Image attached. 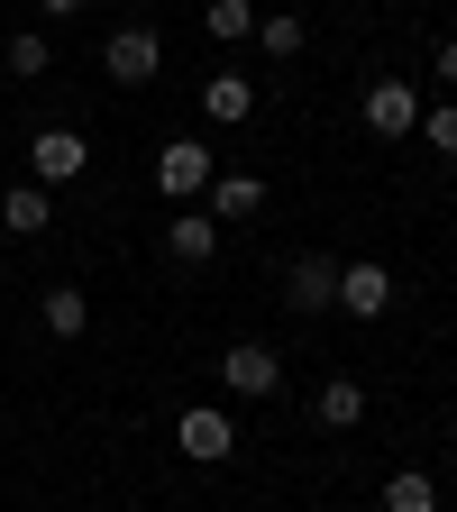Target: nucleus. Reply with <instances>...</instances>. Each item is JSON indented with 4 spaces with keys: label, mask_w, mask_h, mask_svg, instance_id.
<instances>
[{
    "label": "nucleus",
    "mask_w": 457,
    "mask_h": 512,
    "mask_svg": "<svg viewBox=\"0 0 457 512\" xmlns=\"http://www.w3.org/2000/svg\"><path fill=\"white\" fill-rule=\"evenodd\" d=\"M174 448H183L192 467H229V458H238V421H229L220 403H192V412L174 421Z\"/></svg>",
    "instance_id": "nucleus-1"
},
{
    "label": "nucleus",
    "mask_w": 457,
    "mask_h": 512,
    "mask_svg": "<svg viewBox=\"0 0 457 512\" xmlns=\"http://www.w3.org/2000/svg\"><path fill=\"white\" fill-rule=\"evenodd\" d=\"M83 165H92V138H83V128H37V138H28V183H83Z\"/></svg>",
    "instance_id": "nucleus-2"
},
{
    "label": "nucleus",
    "mask_w": 457,
    "mask_h": 512,
    "mask_svg": "<svg viewBox=\"0 0 457 512\" xmlns=\"http://www.w3.org/2000/svg\"><path fill=\"white\" fill-rule=\"evenodd\" d=\"M211 174H220L211 138H165V156H156V192H165V202H192V192H211Z\"/></svg>",
    "instance_id": "nucleus-3"
},
{
    "label": "nucleus",
    "mask_w": 457,
    "mask_h": 512,
    "mask_svg": "<svg viewBox=\"0 0 457 512\" xmlns=\"http://www.w3.org/2000/svg\"><path fill=\"white\" fill-rule=\"evenodd\" d=\"M101 74H110V83H156V74H165V37H156V28H110Z\"/></svg>",
    "instance_id": "nucleus-4"
},
{
    "label": "nucleus",
    "mask_w": 457,
    "mask_h": 512,
    "mask_svg": "<svg viewBox=\"0 0 457 512\" xmlns=\"http://www.w3.org/2000/svg\"><path fill=\"white\" fill-rule=\"evenodd\" d=\"M220 384H229V394H247V403H266L275 384H284V357H275L266 339H238V348H220Z\"/></svg>",
    "instance_id": "nucleus-5"
},
{
    "label": "nucleus",
    "mask_w": 457,
    "mask_h": 512,
    "mask_svg": "<svg viewBox=\"0 0 457 512\" xmlns=\"http://www.w3.org/2000/svg\"><path fill=\"white\" fill-rule=\"evenodd\" d=\"M366 128H375V138H412V128H421V92H412L403 74L366 83Z\"/></svg>",
    "instance_id": "nucleus-6"
},
{
    "label": "nucleus",
    "mask_w": 457,
    "mask_h": 512,
    "mask_svg": "<svg viewBox=\"0 0 457 512\" xmlns=\"http://www.w3.org/2000/svg\"><path fill=\"white\" fill-rule=\"evenodd\" d=\"M339 311H348V320H384V311H394V275H384L375 256L339 266Z\"/></svg>",
    "instance_id": "nucleus-7"
},
{
    "label": "nucleus",
    "mask_w": 457,
    "mask_h": 512,
    "mask_svg": "<svg viewBox=\"0 0 457 512\" xmlns=\"http://www.w3.org/2000/svg\"><path fill=\"white\" fill-rule=\"evenodd\" d=\"M284 302H293V311H339V256H293Z\"/></svg>",
    "instance_id": "nucleus-8"
},
{
    "label": "nucleus",
    "mask_w": 457,
    "mask_h": 512,
    "mask_svg": "<svg viewBox=\"0 0 457 512\" xmlns=\"http://www.w3.org/2000/svg\"><path fill=\"white\" fill-rule=\"evenodd\" d=\"M165 256H174V266H211V256H220V220L211 211H174L165 220Z\"/></svg>",
    "instance_id": "nucleus-9"
},
{
    "label": "nucleus",
    "mask_w": 457,
    "mask_h": 512,
    "mask_svg": "<svg viewBox=\"0 0 457 512\" xmlns=\"http://www.w3.org/2000/svg\"><path fill=\"white\" fill-rule=\"evenodd\" d=\"M0 229H10V238H46V229H55L46 183H10V192H0Z\"/></svg>",
    "instance_id": "nucleus-10"
},
{
    "label": "nucleus",
    "mask_w": 457,
    "mask_h": 512,
    "mask_svg": "<svg viewBox=\"0 0 457 512\" xmlns=\"http://www.w3.org/2000/svg\"><path fill=\"white\" fill-rule=\"evenodd\" d=\"M202 119H211V128L256 119V83H247V74H211V83H202Z\"/></svg>",
    "instance_id": "nucleus-11"
},
{
    "label": "nucleus",
    "mask_w": 457,
    "mask_h": 512,
    "mask_svg": "<svg viewBox=\"0 0 457 512\" xmlns=\"http://www.w3.org/2000/svg\"><path fill=\"white\" fill-rule=\"evenodd\" d=\"M37 320H46L55 339H83V330H92V293H74V284H46V293H37Z\"/></svg>",
    "instance_id": "nucleus-12"
},
{
    "label": "nucleus",
    "mask_w": 457,
    "mask_h": 512,
    "mask_svg": "<svg viewBox=\"0 0 457 512\" xmlns=\"http://www.w3.org/2000/svg\"><path fill=\"white\" fill-rule=\"evenodd\" d=\"M256 211H266L256 174H211V220H256Z\"/></svg>",
    "instance_id": "nucleus-13"
},
{
    "label": "nucleus",
    "mask_w": 457,
    "mask_h": 512,
    "mask_svg": "<svg viewBox=\"0 0 457 512\" xmlns=\"http://www.w3.org/2000/svg\"><path fill=\"white\" fill-rule=\"evenodd\" d=\"M320 421H330V430H357L366 421V384L357 375H330V384H320V403H311Z\"/></svg>",
    "instance_id": "nucleus-14"
},
{
    "label": "nucleus",
    "mask_w": 457,
    "mask_h": 512,
    "mask_svg": "<svg viewBox=\"0 0 457 512\" xmlns=\"http://www.w3.org/2000/svg\"><path fill=\"white\" fill-rule=\"evenodd\" d=\"M302 37H311V28H302L293 10H256V55L284 64V55H302Z\"/></svg>",
    "instance_id": "nucleus-15"
},
{
    "label": "nucleus",
    "mask_w": 457,
    "mask_h": 512,
    "mask_svg": "<svg viewBox=\"0 0 457 512\" xmlns=\"http://www.w3.org/2000/svg\"><path fill=\"white\" fill-rule=\"evenodd\" d=\"M384 512H439V485L421 467H394V476H384Z\"/></svg>",
    "instance_id": "nucleus-16"
},
{
    "label": "nucleus",
    "mask_w": 457,
    "mask_h": 512,
    "mask_svg": "<svg viewBox=\"0 0 457 512\" xmlns=\"http://www.w3.org/2000/svg\"><path fill=\"white\" fill-rule=\"evenodd\" d=\"M202 28H211L220 46H238V37H256V0H202Z\"/></svg>",
    "instance_id": "nucleus-17"
},
{
    "label": "nucleus",
    "mask_w": 457,
    "mask_h": 512,
    "mask_svg": "<svg viewBox=\"0 0 457 512\" xmlns=\"http://www.w3.org/2000/svg\"><path fill=\"white\" fill-rule=\"evenodd\" d=\"M46 64H55V46H46L37 28H19V37H10V74H19V83H37Z\"/></svg>",
    "instance_id": "nucleus-18"
},
{
    "label": "nucleus",
    "mask_w": 457,
    "mask_h": 512,
    "mask_svg": "<svg viewBox=\"0 0 457 512\" xmlns=\"http://www.w3.org/2000/svg\"><path fill=\"white\" fill-rule=\"evenodd\" d=\"M421 138H430V147H439V156L457 165V101H439V110H421Z\"/></svg>",
    "instance_id": "nucleus-19"
},
{
    "label": "nucleus",
    "mask_w": 457,
    "mask_h": 512,
    "mask_svg": "<svg viewBox=\"0 0 457 512\" xmlns=\"http://www.w3.org/2000/svg\"><path fill=\"white\" fill-rule=\"evenodd\" d=\"M439 83L457 92V37H439Z\"/></svg>",
    "instance_id": "nucleus-20"
},
{
    "label": "nucleus",
    "mask_w": 457,
    "mask_h": 512,
    "mask_svg": "<svg viewBox=\"0 0 457 512\" xmlns=\"http://www.w3.org/2000/svg\"><path fill=\"white\" fill-rule=\"evenodd\" d=\"M37 10H46V19H74V10H92V0H37Z\"/></svg>",
    "instance_id": "nucleus-21"
}]
</instances>
